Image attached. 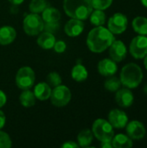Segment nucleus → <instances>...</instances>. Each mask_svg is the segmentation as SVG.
Here are the masks:
<instances>
[{
    "mask_svg": "<svg viewBox=\"0 0 147 148\" xmlns=\"http://www.w3.org/2000/svg\"><path fill=\"white\" fill-rule=\"evenodd\" d=\"M128 26V19L126 15L117 12L114 13L107 23V29L113 35H120L124 33Z\"/></svg>",
    "mask_w": 147,
    "mask_h": 148,
    "instance_id": "nucleus-9",
    "label": "nucleus"
},
{
    "mask_svg": "<svg viewBox=\"0 0 147 148\" xmlns=\"http://www.w3.org/2000/svg\"><path fill=\"white\" fill-rule=\"evenodd\" d=\"M5 123H6V116L2 110H0V130L5 126Z\"/></svg>",
    "mask_w": 147,
    "mask_h": 148,
    "instance_id": "nucleus-35",
    "label": "nucleus"
},
{
    "mask_svg": "<svg viewBox=\"0 0 147 148\" xmlns=\"http://www.w3.org/2000/svg\"><path fill=\"white\" fill-rule=\"evenodd\" d=\"M101 147L103 148H112L113 147V144H112V140L110 141H104L101 142Z\"/></svg>",
    "mask_w": 147,
    "mask_h": 148,
    "instance_id": "nucleus-36",
    "label": "nucleus"
},
{
    "mask_svg": "<svg viewBox=\"0 0 147 148\" xmlns=\"http://www.w3.org/2000/svg\"><path fill=\"white\" fill-rule=\"evenodd\" d=\"M143 77L144 75L141 68L134 62L126 64L122 68L120 75L121 84L130 89L138 88L142 82Z\"/></svg>",
    "mask_w": 147,
    "mask_h": 148,
    "instance_id": "nucleus-3",
    "label": "nucleus"
},
{
    "mask_svg": "<svg viewBox=\"0 0 147 148\" xmlns=\"http://www.w3.org/2000/svg\"><path fill=\"white\" fill-rule=\"evenodd\" d=\"M115 40L114 35L104 26H95L87 36V45L93 53H102Z\"/></svg>",
    "mask_w": 147,
    "mask_h": 148,
    "instance_id": "nucleus-1",
    "label": "nucleus"
},
{
    "mask_svg": "<svg viewBox=\"0 0 147 148\" xmlns=\"http://www.w3.org/2000/svg\"><path fill=\"white\" fill-rule=\"evenodd\" d=\"M60 29V23L58 22H44L43 30L55 34Z\"/></svg>",
    "mask_w": 147,
    "mask_h": 148,
    "instance_id": "nucleus-31",
    "label": "nucleus"
},
{
    "mask_svg": "<svg viewBox=\"0 0 147 148\" xmlns=\"http://www.w3.org/2000/svg\"><path fill=\"white\" fill-rule=\"evenodd\" d=\"M72 97V94L70 89L65 85H59L55 88H53L50 101L56 108H62L67 106Z\"/></svg>",
    "mask_w": 147,
    "mask_h": 148,
    "instance_id": "nucleus-7",
    "label": "nucleus"
},
{
    "mask_svg": "<svg viewBox=\"0 0 147 148\" xmlns=\"http://www.w3.org/2000/svg\"><path fill=\"white\" fill-rule=\"evenodd\" d=\"M44 22L42 16L36 13H30L27 15L23 23L24 32L29 36H37L43 30Z\"/></svg>",
    "mask_w": 147,
    "mask_h": 148,
    "instance_id": "nucleus-5",
    "label": "nucleus"
},
{
    "mask_svg": "<svg viewBox=\"0 0 147 148\" xmlns=\"http://www.w3.org/2000/svg\"><path fill=\"white\" fill-rule=\"evenodd\" d=\"M49 6L47 0H31L29 5V11L31 13H42Z\"/></svg>",
    "mask_w": 147,
    "mask_h": 148,
    "instance_id": "nucleus-27",
    "label": "nucleus"
},
{
    "mask_svg": "<svg viewBox=\"0 0 147 148\" xmlns=\"http://www.w3.org/2000/svg\"><path fill=\"white\" fill-rule=\"evenodd\" d=\"M108 49H109L110 58L116 62H120L126 57L127 55L126 46L120 40H114Z\"/></svg>",
    "mask_w": 147,
    "mask_h": 148,
    "instance_id": "nucleus-12",
    "label": "nucleus"
},
{
    "mask_svg": "<svg viewBox=\"0 0 147 148\" xmlns=\"http://www.w3.org/2000/svg\"><path fill=\"white\" fill-rule=\"evenodd\" d=\"M16 37V31L11 26L0 27V45L6 46L12 43Z\"/></svg>",
    "mask_w": 147,
    "mask_h": 148,
    "instance_id": "nucleus-16",
    "label": "nucleus"
},
{
    "mask_svg": "<svg viewBox=\"0 0 147 148\" xmlns=\"http://www.w3.org/2000/svg\"><path fill=\"white\" fill-rule=\"evenodd\" d=\"M62 77L57 72H50L46 78V82L51 87L55 88L62 84Z\"/></svg>",
    "mask_w": 147,
    "mask_h": 148,
    "instance_id": "nucleus-28",
    "label": "nucleus"
},
{
    "mask_svg": "<svg viewBox=\"0 0 147 148\" xmlns=\"http://www.w3.org/2000/svg\"><path fill=\"white\" fill-rule=\"evenodd\" d=\"M108 121L113 128L122 129L126 127V124L129 121V119L125 111L114 108L112 109L108 114Z\"/></svg>",
    "mask_w": 147,
    "mask_h": 148,
    "instance_id": "nucleus-10",
    "label": "nucleus"
},
{
    "mask_svg": "<svg viewBox=\"0 0 147 148\" xmlns=\"http://www.w3.org/2000/svg\"><path fill=\"white\" fill-rule=\"evenodd\" d=\"M36 96L32 91L29 89L23 90L19 95V101L21 105L24 108H31L36 104Z\"/></svg>",
    "mask_w": 147,
    "mask_h": 148,
    "instance_id": "nucleus-24",
    "label": "nucleus"
},
{
    "mask_svg": "<svg viewBox=\"0 0 147 148\" xmlns=\"http://www.w3.org/2000/svg\"><path fill=\"white\" fill-rule=\"evenodd\" d=\"M97 69L100 75L109 77L116 74L118 70V66L116 64V62H114L111 58H105L99 62Z\"/></svg>",
    "mask_w": 147,
    "mask_h": 148,
    "instance_id": "nucleus-14",
    "label": "nucleus"
},
{
    "mask_svg": "<svg viewBox=\"0 0 147 148\" xmlns=\"http://www.w3.org/2000/svg\"><path fill=\"white\" fill-rule=\"evenodd\" d=\"M133 30L139 35L147 36V18L145 16H136L132 23Z\"/></svg>",
    "mask_w": 147,
    "mask_h": 148,
    "instance_id": "nucleus-22",
    "label": "nucleus"
},
{
    "mask_svg": "<svg viewBox=\"0 0 147 148\" xmlns=\"http://www.w3.org/2000/svg\"><path fill=\"white\" fill-rule=\"evenodd\" d=\"M140 2H141L143 6H145L146 8H147V0H140Z\"/></svg>",
    "mask_w": 147,
    "mask_h": 148,
    "instance_id": "nucleus-39",
    "label": "nucleus"
},
{
    "mask_svg": "<svg viewBox=\"0 0 147 148\" xmlns=\"http://www.w3.org/2000/svg\"><path fill=\"white\" fill-rule=\"evenodd\" d=\"M126 134L133 140H139L146 136V130L142 122L139 121H131L126 126Z\"/></svg>",
    "mask_w": 147,
    "mask_h": 148,
    "instance_id": "nucleus-11",
    "label": "nucleus"
},
{
    "mask_svg": "<svg viewBox=\"0 0 147 148\" xmlns=\"http://www.w3.org/2000/svg\"><path fill=\"white\" fill-rule=\"evenodd\" d=\"M15 80L18 88L22 90L29 89L35 84L36 74L30 67L24 66L18 69Z\"/></svg>",
    "mask_w": 147,
    "mask_h": 148,
    "instance_id": "nucleus-6",
    "label": "nucleus"
},
{
    "mask_svg": "<svg viewBox=\"0 0 147 148\" xmlns=\"http://www.w3.org/2000/svg\"><path fill=\"white\" fill-rule=\"evenodd\" d=\"M112 144L114 148H131L133 146V141L127 134H118L113 137Z\"/></svg>",
    "mask_w": 147,
    "mask_h": 148,
    "instance_id": "nucleus-19",
    "label": "nucleus"
},
{
    "mask_svg": "<svg viewBox=\"0 0 147 148\" xmlns=\"http://www.w3.org/2000/svg\"><path fill=\"white\" fill-rule=\"evenodd\" d=\"M144 65H145V68L147 70V55L144 57Z\"/></svg>",
    "mask_w": 147,
    "mask_h": 148,
    "instance_id": "nucleus-38",
    "label": "nucleus"
},
{
    "mask_svg": "<svg viewBox=\"0 0 147 148\" xmlns=\"http://www.w3.org/2000/svg\"><path fill=\"white\" fill-rule=\"evenodd\" d=\"M143 91H144V93L147 95V84L145 85V87H144V88H143Z\"/></svg>",
    "mask_w": 147,
    "mask_h": 148,
    "instance_id": "nucleus-40",
    "label": "nucleus"
},
{
    "mask_svg": "<svg viewBox=\"0 0 147 148\" xmlns=\"http://www.w3.org/2000/svg\"><path fill=\"white\" fill-rule=\"evenodd\" d=\"M71 76L72 78L78 82H84L88 79V72L86 67L81 63H77L75 65L72 69L71 71Z\"/></svg>",
    "mask_w": 147,
    "mask_h": 148,
    "instance_id": "nucleus-20",
    "label": "nucleus"
},
{
    "mask_svg": "<svg viewBox=\"0 0 147 148\" xmlns=\"http://www.w3.org/2000/svg\"><path fill=\"white\" fill-rule=\"evenodd\" d=\"M54 50L58 53V54H62L63 52H65L66 49H67V44L65 42L63 41H55L54 47H53Z\"/></svg>",
    "mask_w": 147,
    "mask_h": 148,
    "instance_id": "nucleus-32",
    "label": "nucleus"
},
{
    "mask_svg": "<svg viewBox=\"0 0 147 148\" xmlns=\"http://www.w3.org/2000/svg\"><path fill=\"white\" fill-rule=\"evenodd\" d=\"M62 148H77V147H79V145H78L76 142L70 140V141H66L65 143H63V144L62 145Z\"/></svg>",
    "mask_w": 147,
    "mask_h": 148,
    "instance_id": "nucleus-33",
    "label": "nucleus"
},
{
    "mask_svg": "<svg viewBox=\"0 0 147 148\" xmlns=\"http://www.w3.org/2000/svg\"><path fill=\"white\" fill-rule=\"evenodd\" d=\"M52 92L51 87L47 82H39L34 88V95L36 98L39 101H44L50 98Z\"/></svg>",
    "mask_w": 147,
    "mask_h": 148,
    "instance_id": "nucleus-17",
    "label": "nucleus"
},
{
    "mask_svg": "<svg viewBox=\"0 0 147 148\" xmlns=\"http://www.w3.org/2000/svg\"><path fill=\"white\" fill-rule=\"evenodd\" d=\"M121 82L120 80V78L114 76V75H112V76H109L104 82V87L107 90V91H110V92H116L118 89L120 88L121 87Z\"/></svg>",
    "mask_w": 147,
    "mask_h": 148,
    "instance_id": "nucleus-26",
    "label": "nucleus"
},
{
    "mask_svg": "<svg viewBox=\"0 0 147 148\" xmlns=\"http://www.w3.org/2000/svg\"><path fill=\"white\" fill-rule=\"evenodd\" d=\"M90 22L94 26H103L106 23V14L102 10H93L89 17Z\"/></svg>",
    "mask_w": 147,
    "mask_h": 148,
    "instance_id": "nucleus-25",
    "label": "nucleus"
},
{
    "mask_svg": "<svg viewBox=\"0 0 147 148\" xmlns=\"http://www.w3.org/2000/svg\"><path fill=\"white\" fill-rule=\"evenodd\" d=\"M43 22H58L61 19V12L55 7H47L42 12Z\"/></svg>",
    "mask_w": 147,
    "mask_h": 148,
    "instance_id": "nucleus-23",
    "label": "nucleus"
},
{
    "mask_svg": "<svg viewBox=\"0 0 147 148\" xmlns=\"http://www.w3.org/2000/svg\"><path fill=\"white\" fill-rule=\"evenodd\" d=\"M63 10L69 17L83 21L89 17L94 8L91 0H64Z\"/></svg>",
    "mask_w": 147,
    "mask_h": 148,
    "instance_id": "nucleus-2",
    "label": "nucleus"
},
{
    "mask_svg": "<svg viewBox=\"0 0 147 148\" xmlns=\"http://www.w3.org/2000/svg\"><path fill=\"white\" fill-rule=\"evenodd\" d=\"M8 1L13 5H20L24 2V0H8Z\"/></svg>",
    "mask_w": 147,
    "mask_h": 148,
    "instance_id": "nucleus-37",
    "label": "nucleus"
},
{
    "mask_svg": "<svg viewBox=\"0 0 147 148\" xmlns=\"http://www.w3.org/2000/svg\"><path fill=\"white\" fill-rule=\"evenodd\" d=\"M6 101H7V96L5 93L0 89V109L6 104Z\"/></svg>",
    "mask_w": 147,
    "mask_h": 148,
    "instance_id": "nucleus-34",
    "label": "nucleus"
},
{
    "mask_svg": "<svg viewBox=\"0 0 147 148\" xmlns=\"http://www.w3.org/2000/svg\"><path fill=\"white\" fill-rule=\"evenodd\" d=\"M132 56L137 60L143 59L147 55V36L139 35L133 38L129 46Z\"/></svg>",
    "mask_w": 147,
    "mask_h": 148,
    "instance_id": "nucleus-8",
    "label": "nucleus"
},
{
    "mask_svg": "<svg viewBox=\"0 0 147 148\" xmlns=\"http://www.w3.org/2000/svg\"><path fill=\"white\" fill-rule=\"evenodd\" d=\"M55 35L47 31H42L39 34V36L37 37V44L39 47H41L43 49H53L54 44L55 42Z\"/></svg>",
    "mask_w": 147,
    "mask_h": 148,
    "instance_id": "nucleus-18",
    "label": "nucleus"
},
{
    "mask_svg": "<svg viewBox=\"0 0 147 148\" xmlns=\"http://www.w3.org/2000/svg\"><path fill=\"white\" fill-rule=\"evenodd\" d=\"M115 101L122 108H130L134 101V95L130 88H123L116 91Z\"/></svg>",
    "mask_w": 147,
    "mask_h": 148,
    "instance_id": "nucleus-13",
    "label": "nucleus"
},
{
    "mask_svg": "<svg viewBox=\"0 0 147 148\" xmlns=\"http://www.w3.org/2000/svg\"><path fill=\"white\" fill-rule=\"evenodd\" d=\"M84 27L85 25L82 20L71 18L66 23L64 26V31L67 36L70 37H75L82 33V31L84 30Z\"/></svg>",
    "mask_w": 147,
    "mask_h": 148,
    "instance_id": "nucleus-15",
    "label": "nucleus"
},
{
    "mask_svg": "<svg viewBox=\"0 0 147 148\" xmlns=\"http://www.w3.org/2000/svg\"><path fill=\"white\" fill-rule=\"evenodd\" d=\"M12 147V141L10 135L0 130V148H10Z\"/></svg>",
    "mask_w": 147,
    "mask_h": 148,
    "instance_id": "nucleus-30",
    "label": "nucleus"
},
{
    "mask_svg": "<svg viewBox=\"0 0 147 148\" xmlns=\"http://www.w3.org/2000/svg\"><path fill=\"white\" fill-rule=\"evenodd\" d=\"M91 2L94 9L104 10L112 5L113 0H91Z\"/></svg>",
    "mask_w": 147,
    "mask_h": 148,
    "instance_id": "nucleus-29",
    "label": "nucleus"
},
{
    "mask_svg": "<svg viewBox=\"0 0 147 148\" xmlns=\"http://www.w3.org/2000/svg\"><path fill=\"white\" fill-rule=\"evenodd\" d=\"M94 136L101 142L110 141L114 136V130L110 122L105 119H97L92 126Z\"/></svg>",
    "mask_w": 147,
    "mask_h": 148,
    "instance_id": "nucleus-4",
    "label": "nucleus"
},
{
    "mask_svg": "<svg viewBox=\"0 0 147 148\" xmlns=\"http://www.w3.org/2000/svg\"><path fill=\"white\" fill-rule=\"evenodd\" d=\"M94 140V134L92 130L86 128L81 130L77 136V144L81 147H88L91 145Z\"/></svg>",
    "mask_w": 147,
    "mask_h": 148,
    "instance_id": "nucleus-21",
    "label": "nucleus"
}]
</instances>
